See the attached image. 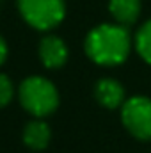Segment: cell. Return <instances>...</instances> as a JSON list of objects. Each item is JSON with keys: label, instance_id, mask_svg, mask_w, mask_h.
Instances as JSON below:
<instances>
[{"label": "cell", "instance_id": "ba28073f", "mask_svg": "<svg viewBox=\"0 0 151 153\" xmlns=\"http://www.w3.org/2000/svg\"><path fill=\"white\" fill-rule=\"evenodd\" d=\"M50 137H52V132H50V126L41 121V119H36V121H30L25 130H23V143L30 148V150H44L50 143Z\"/></svg>", "mask_w": 151, "mask_h": 153}, {"label": "cell", "instance_id": "8fae6325", "mask_svg": "<svg viewBox=\"0 0 151 153\" xmlns=\"http://www.w3.org/2000/svg\"><path fill=\"white\" fill-rule=\"evenodd\" d=\"M5 57H7V45H5V41H4V38L0 36V66L4 64Z\"/></svg>", "mask_w": 151, "mask_h": 153}, {"label": "cell", "instance_id": "5b68a950", "mask_svg": "<svg viewBox=\"0 0 151 153\" xmlns=\"http://www.w3.org/2000/svg\"><path fill=\"white\" fill-rule=\"evenodd\" d=\"M39 59L41 62L50 68L57 70L66 64L68 61V46L66 43L57 36H46L39 43Z\"/></svg>", "mask_w": 151, "mask_h": 153}, {"label": "cell", "instance_id": "8992f818", "mask_svg": "<svg viewBox=\"0 0 151 153\" xmlns=\"http://www.w3.org/2000/svg\"><path fill=\"white\" fill-rule=\"evenodd\" d=\"M94 96L98 103H101L107 109H115L124 102V89L123 85L114 78H101L96 82Z\"/></svg>", "mask_w": 151, "mask_h": 153}, {"label": "cell", "instance_id": "9c48e42d", "mask_svg": "<svg viewBox=\"0 0 151 153\" xmlns=\"http://www.w3.org/2000/svg\"><path fill=\"white\" fill-rule=\"evenodd\" d=\"M135 48H137L139 55H141L146 62L151 64V20L146 22V23L139 29V32H137V36H135Z\"/></svg>", "mask_w": 151, "mask_h": 153}, {"label": "cell", "instance_id": "7c38bea8", "mask_svg": "<svg viewBox=\"0 0 151 153\" xmlns=\"http://www.w3.org/2000/svg\"><path fill=\"white\" fill-rule=\"evenodd\" d=\"M2 4H4V0H0V7H2Z\"/></svg>", "mask_w": 151, "mask_h": 153}, {"label": "cell", "instance_id": "277c9868", "mask_svg": "<svg viewBox=\"0 0 151 153\" xmlns=\"http://www.w3.org/2000/svg\"><path fill=\"white\" fill-rule=\"evenodd\" d=\"M121 119L126 130L141 139L151 141V100L146 96H133L123 103Z\"/></svg>", "mask_w": 151, "mask_h": 153}, {"label": "cell", "instance_id": "30bf717a", "mask_svg": "<svg viewBox=\"0 0 151 153\" xmlns=\"http://www.w3.org/2000/svg\"><path fill=\"white\" fill-rule=\"evenodd\" d=\"M13 94H14V89H13L11 78L4 73H0V107H5L7 103H11Z\"/></svg>", "mask_w": 151, "mask_h": 153}, {"label": "cell", "instance_id": "7a4b0ae2", "mask_svg": "<svg viewBox=\"0 0 151 153\" xmlns=\"http://www.w3.org/2000/svg\"><path fill=\"white\" fill-rule=\"evenodd\" d=\"M20 103L36 117H46L59 107V93L55 85L44 76H29L18 89Z\"/></svg>", "mask_w": 151, "mask_h": 153}, {"label": "cell", "instance_id": "52a82bcc", "mask_svg": "<svg viewBox=\"0 0 151 153\" xmlns=\"http://www.w3.org/2000/svg\"><path fill=\"white\" fill-rule=\"evenodd\" d=\"M109 11L119 25H133L141 14V0H110Z\"/></svg>", "mask_w": 151, "mask_h": 153}, {"label": "cell", "instance_id": "3957f363", "mask_svg": "<svg viewBox=\"0 0 151 153\" xmlns=\"http://www.w3.org/2000/svg\"><path fill=\"white\" fill-rule=\"evenodd\" d=\"M18 9L23 20L38 30L57 27L66 14L64 0H18Z\"/></svg>", "mask_w": 151, "mask_h": 153}, {"label": "cell", "instance_id": "6da1fadb", "mask_svg": "<svg viewBox=\"0 0 151 153\" xmlns=\"http://www.w3.org/2000/svg\"><path fill=\"white\" fill-rule=\"evenodd\" d=\"M130 32L124 25L103 23L94 27L85 38V53L101 66L121 64L130 53Z\"/></svg>", "mask_w": 151, "mask_h": 153}]
</instances>
